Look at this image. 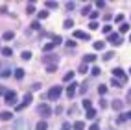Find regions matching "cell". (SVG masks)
Returning a JSON list of instances; mask_svg holds the SVG:
<instances>
[{"instance_id": "cell-19", "label": "cell", "mask_w": 131, "mask_h": 130, "mask_svg": "<svg viewBox=\"0 0 131 130\" xmlns=\"http://www.w3.org/2000/svg\"><path fill=\"white\" fill-rule=\"evenodd\" d=\"M11 54H13V50H11L9 46H4V48H2V56L8 58V56H11Z\"/></svg>"}, {"instance_id": "cell-26", "label": "cell", "mask_w": 131, "mask_h": 130, "mask_svg": "<svg viewBox=\"0 0 131 130\" xmlns=\"http://www.w3.org/2000/svg\"><path fill=\"white\" fill-rule=\"evenodd\" d=\"M126 119H127V113H120V115L116 117V123H124Z\"/></svg>"}, {"instance_id": "cell-23", "label": "cell", "mask_w": 131, "mask_h": 130, "mask_svg": "<svg viewBox=\"0 0 131 130\" xmlns=\"http://www.w3.org/2000/svg\"><path fill=\"white\" fill-rule=\"evenodd\" d=\"M22 76H24V71H22L20 67H19V69H15V78H19V80H20Z\"/></svg>"}, {"instance_id": "cell-30", "label": "cell", "mask_w": 131, "mask_h": 130, "mask_svg": "<svg viewBox=\"0 0 131 130\" xmlns=\"http://www.w3.org/2000/svg\"><path fill=\"white\" fill-rule=\"evenodd\" d=\"M81 13H83V15H91V6H83Z\"/></svg>"}, {"instance_id": "cell-11", "label": "cell", "mask_w": 131, "mask_h": 130, "mask_svg": "<svg viewBox=\"0 0 131 130\" xmlns=\"http://www.w3.org/2000/svg\"><path fill=\"white\" fill-rule=\"evenodd\" d=\"M111 104H113V110H116V111H120V110H122V100H118V99H116V100H113Z\"/></svg>"}, {"instance_id": "cell-9", "label": "cell", "mask_w": 131, "mask_h": 130, "mask_svg": "<svg viewBox=\"0 0 131 130\" xmlns=\"http://www.w3.org/2000/svg\"><path fill=\"white\" fill-rule=\"evenodd\" d=\"M74 37L83 39V41H89V39H91V35H89V34H85V32H81V30H76V32H74Z\"/></svg>"}, {"instance_id": "cell-42", "label": "cell", "mask_w": 131, "mask_h": 130, "mask_svg": "<svg viewBox=\"0 0 131 130\" xmlns=\"http://www.w3.org/2000/svg\"><path fill=\"white\" fill-rule=\"evenodd\" d=\"M100 108H107V100H105V99L100 100Z\"/></svg>"}, {"instance_id": "cell-48", "label": "cell", "mask_w": 131, "mask_h": 130, "mask_svg": "<svg viewBox=\"0 0 131 130\" xmlns=\"http://www.w3.org/2000/svg\"><path fill=\"white\" fill-rule=\"evenodd\" d=\"M67 9H74V2H67Z\"/></svg>"}, {"instance_id": "cell-14", "label": "cell", "mask_w": 131, "mask_h": 130, "mask_svg": "<svg viewBox=\"0 0 131 130\" xmlns=\"http://www.w3.org/2000/svg\"><path fill=\"white\" fill-rule=\"evenodd\" d=\"M81 104H83V108H85L87 111H89V110H92V102H91L89 99H83V102H81Z\"/></svg>"}, {"instance_id": "cell-32", "label": "cell", "mask_w": 131, "mask_h": 130, "mask_svg": "<svg viewBox=\"0 0 131 130\" xmlns=\"http://www.w3.org/2000/svg\"><path fill=\"white\" fill-rule=\"evenodd\" d=\"M89 28H91V30H96V28H98V22H96V21H91V22H89Z\"/></svg>"}, {"instance_id": "cell-50", "label": "cell", "mask_w": 131, "mask_h": 130, "mask_svg": "<svg viewBox=\"0 0 131 130\" xmlns=\"http://www.w3.org/2000/svg\"><path fill=\"white\" fill-rule=\"evenodd\" d=\"M6 91V87H2V86H0V93H4Z\"/></svg>"}, {"instance_id": "cell-49", "label": "cell", "mask_w": 131, "mask_h": 130, "mask_svg": "<svg viewBox=\"0 0 131 130\" xmlns=\"http://www.w3.org/2000/svg\"><path fill=\"white\" fill-rule=\"evenodd\" d=\"M127 102H131V89L127 91Z\"/></svg>"}, {"instance_id": "cell-8", "label": "cell", "mask_w": 131, "mask_h": 130, "mask_svg": "<svg viewBox=\"0 0 131 130\" xmlns=\"http://www.w3.org/2000/svg\"><path fill=\"white\" fill-rule=\"evenodd\" d=\"M76 89H78V84H76V82H72V84L68 86V89H67V97H68V99H72V97H74V93H76Z\"/></svg>"}, {"instance_id": "cell-10", "label": "cell", "mask_w": 131, "mask_h": 130, "mask_svg": "<svg viewBox=\"0 0 131 130\" xmlns=\"http://www.w3.org/2000/svg\"><path fill=\"white\" fill-rule=\"evenodd\" d=\"M0 119H2V121H9V119H13V111L4 110L2 113H0Z\"/></svg>"}, {"instance_id": "cell-29", "label": "cell", "mask_w": 131, "mask_h": 130, "mask_svg": "<svg viewBox=\"0 0 131 130\" xmlns=\"http://www.w3.org/2000/svg\"><path fill=\"white\" fill-rule=\"evenodd\" d=\"M63 24H65V28H72V26H74V21H72V19H67Z\"/></svg>"}, {"instance_id": "cell-18", "label": "cell", "mask_w": 131, "mask_h": 130, "mask_svg": "<svg viewBox=\"0 0 131 130\" xmlns=\"http://www.w3.org/2000/svg\"><path fill=\"white\" fill-rule=\"evenodd\" d=\"M94 60H96V56H94V54H87L85 58H83V63H91Z\"/></svg>"}, {"instance_id": "cell-53", "label": "cell", "mask_w": 131, "mask_h": 130, "mask_svg": "<svg viewBox=\"0 0 131 130\" xmlns=\"http://www.w3.org/2000/svg\"><path fill=\"white\" fill-rule=\"evenodd\" d=\"M129 73H131V69H129Z\"/></svg>"}, {"instance_id": "cell-2", "label": "cell", "mask_w": 131, "mask_h": 130, "mask_svg": "<svg viewBox=\"0 0 131 130\" xmlns=\"http://www.w3.org/2000/svg\"><path fill=\"white\" fill-rule=\"evenodd\" d=\"M59 95H61V86H52L48 91V97L52 100H56V99H59Z\"/></svg>"}, {"instance_id": "cell-4", "label": "cell", "mask_w": 131, "mask_h": 130, "mask_svg": "<svg viewBox=\"0 0 131 130\" xmlns=\"http://www.w3.org/2000/svg\"><path fill=\"white\" fill-rule=\"evenodd\" d=\"M107 39H109L111 43H115V45H122V37L118 34H115V32H111L109 35H107Z\"/></svg>"}, {"instance_id": "cell-7", "label": "cell", "mask_w": 131, "mask_h": 130, "mask_svg": "<svg viewBox=\"0 0 131 130\" xmlns=\"http://www.w3.org/2000/svg\"><path fill=\"white\" fill-rule=\"evenodd\" d=\"M26 128H28V125H26L24 119H17L15 121V128L13 130H26Z\"/></svg>"}, {"instance_id": "cell-5", "label": "cell", "mask_w": 131, "mask_h": 130, "mask_svg": "<svg viewBox=\"0 0 131 130\" xmlns=\"http://www.w3.org/2000/svg\"><path fill=\"white\" fill-rule=\"evenodd\" d=\"M6 102L8 104H15L17 102V93L15 91H6Z\"/></svg>"}, {"instance_id": "cell-46", "label": "cell", "mask_w": 131, "mask_h": 130, "mask_svg": "<svg viewBox=\"0 0 131 130\" xmlns=\"http://www.w3.org/2000/svg\"><path fill=\"white\" fill-rule=\"evenodd\" d=\"M116 22H120V24H122V22H124V15H116Z\"/></svg>"}, {"instance_id": "cell-40", "label": "cell", "mask_w": 131, "mask_h": 130, "mask_svg": "<svg viewBox=\"0 0 131 130\" xmlns=\"http://www.w3.org/2000/svg\"><path fill=\"white\" fill-rule=\"evenodd\" d=\"M89 130H100V125H98V123H92V125H91V128H89Z\"/></svg>"}, {"instance_id": "cell-36", "label": "cell", "mask_w": 131, "mask_h": 130, "mask_svg": "<svg viewBox=\"0 0 131 130\" xmlns=\"http://www.w3.org/2000/svg\"><path fill=\"white\" fill-rule=\"evenodd\" d=\"M35 11V6H33V2H30L28 4V13H33Z\"/></svg>"}, {"instance_id": "cell-35", "label": "cell", "mask_w": 131, "mask_h": 130, "mask_svg": "<svg viewBox=\"0 0 131 130\" xmlns=\"http://www.w3.org/2000/svg\"><path fill=\"white\" fill-rule=\"evenodd\" d=\"M100 73H102V71H100V67H98V65H94V67H92V74H100Z\"/></svg>"}, {"instance_id": "cell-1", "label": "cell", "mask_w": 131, "mask_h": 130, "mask_svg": "<svg viewBox=\"0 0 131 130\" xmlns=\"http://www.w3.org/2000/svg\"><path fill=\"white\" fill-rule=\"evenodd\" d=\"M39 115H43V117H50L52 115V106L50 104H39Z\"/></svg>"}, {"instance_id": "cell-27", "label": "cell", "mask_w": 131, "mask_h": 130, "mask_svg": "<svg viewBox=\"0 0 131 130\" xmlns=\"http://www.w3.org/2000/svg\"><path fill=\"white\" fill-rule=\"evenodd\" d=\"M98 93H100V95H105V93H107V86H98Z\"/></svg>"}, {"instance_id": "cell-16", "label": "cell", "mask_w": 131, "mask_h": 130, "mask_svg": "<svg viewBox=\"0 0 131 130\" xmlns=\"http://www.w3.org/2000/svg\"><path fill=\"white\" fill-rule=\"evenodd\" d=\"M94 48H96V50H103V46H105V43H103V41H94Z\"/></svg>"}, {"instance_id": "cell-41", "label": "cell", "mask_w": 131, "mask_h": 130, "mask_svg": "<svg viewBox=\"0 0 131 130\" xmlns=\"http://www.w3.org/2000/svg\"><path fill=\"white\" fill-rule=\"evenodd\" d=\"M9 74H11V71H8V69H6V71H2V74H0V76H4V78H8Z\"/></svg>"}, {"instance_id": "cell-43", "label": "cell", "mask_w": 131, "mask_h": 130, "mask_svg": "<svg viewBox=\"0 0 131 130\" xmlns=\"http://www.w3.org/2000/svg\"><path fill=\"white\" fill-rule=\"evenodd\" d=\"M67 46H76V41L74 39H68L67 41Z\"/></svg>"}, {"instance_id": "cell-22", "label": "cell", "mask_w": 131, "mask_h": 130, "mask_svg": "<svg viewBox=\"0 0 131 130\" xmlns=\"http://www.w3.org/2000/svg\"><path fill=\"white\" fill-rule=\"evenodd\" d=\"M20 58H22V60H30V58H32V52H30V50H22Z\"/></svg>"}, {"instance_id": "cell-25", "label": "cell", "mask_w": 131, "mask_h": 130, "mask_svg": "<svg viewBox=\"0 0 131 130\" xmlns=\"http://www.w3.org/2000/svg\"><path fill=\"white\" fill-rule=\"evenodd\" d=\"M87 71H89V67H87V63H83V61H81V65H80V73H81V74H85Z\"/></svg>"}, {"instance_id": "cell-45", "label": "cell", "mask_w": 131, "mask_h": 130, "mask_svg": "<svg viewBox=\"0 0 131 130\" xmlns=\"http://www.w3.org/2000/svg\"><path fill=\"white\" fill-rule=\"evenodd\" d=\"M103 6H105L103 0H98V2H96V8H103Z\"/></svg>"}, {"instance_id": "cell-13", "label": "cell", "mask_w": 131, "mask_h": 130, "mask_svg": "<svg viewBox=\"0 0 131 130\" xmlns=\"http://www.w3.org/2000/svg\"><path fill=\"white\" fill-rule=\"evenodd\" d=\"M48 128V123H46L44 119H41L39 123H37V130H46Z\"/></svg>"}, {"instance_id": "cell-44", "label": "cell", "mask_w": 131, "mask_h": 130, "mask_svg": "<svg viewBox=\"0 0 131 130\" xmlns=\"http://www.w3.org/2000/svg\"><path fill=\"white\" fill-rule=\"evenodd\" d=\"M70 128H72V126H70L68 123H63V126H61V130H70Z\"/></svg>"}, {"instance_id": "cell-15", "label": "cell", "mask_w": 131, "mask_h": 130, "mask_svg": "<svg viewBox=\"0 0 131 130\" xmlns=\"http://www.w3.org/2000/svg\"><path fill=\"white\" fill-rule=\"evenodd\" d=\"M74 130H85V123L83 121H76L74 123Z\"/></svg>"}, {"instance_id": "cell-12", "label": "cell", "mask_w": 131, "mask_h": 130, "mask_svg": "<svg viewBox=\"0 0 131 130\" xmlns=\"http://www.w3.org/2000/svg\"><path fill=\"white\" fill-rule=\"evenodd\" d=\"M56 48V45H54V41H48V43H46L44 46H43V50L44 52H50V50H54Z\"/></svg>"}, {"instance_id": "cell-52", "label": "cell", "mask_w": 131, "mask_h": 130, "mask_svg": "<svg viewBox=\"0 0 131 130\" xmlns=\"http://www.w3.org/2000/svg\"><path fill=\"white\" fill-rule=\"evenodd\" d=\"M129 41H131V34H129Z\"/></svg>"}, {"instance_id": "cell-28", "label": "cell", "mask_w": 131, "mask_h": 130, "mask_svg": "<svg viewBox=\"0 0 131 130\" xmlns=\"http://www.w3.org/2000/svg\"><path fill=\"white\" fill-rule=\"evenodd\" d=\"M96 117V110H89L87 111V119H94Z\"/></svg>"}, {"instance_id": "cell-39", "label": "cell", "mask_w": 131, "mask_h": 130, "mask_svg": "<svg viewBox=\"0 0 131 130\" xmlns=\"http://www.w3.org/2000/svg\"><path fill=\"white\" fill-rule=\"evenodd\" d=\"M111 86H115V87H118V86H120V82H118L116 78H111Z\"/></svg>"}, {"instance_id": "cell-51", "label": "cell", "mask_w": 131, "mask_h": 130, "mask_svg": "<svg viewBox=\"0 0 131 130\" xmlns=\"http://www.w3.org/2000/svg\"><path fill=\"white\" fill-rule=\"evenodd\" d=\"M127 119H131V110L127 111Z\"/></svg>"}, {"instance_id": "cell-6", "label": "cell", "mask_w": 131, "mask_h": 130, "mask_svg": "<svg viewBox=\"0 0 131 130\" xmlns=\"http://www.w3.org/2000/svg\"><path fill=\"white\" fill-rule=\"evenodd\" d=\"M113 78H120V80H124V78H126V73H124L120 67H116V69H113Z\"/></svg>"}, {"instance_id": "cell-34", "label": "cell", "mask_w": 131, "mask_h": 130, "mask_svg": "<svg viewBox=\"0 0 131 130\" xmlns=\"http://www.w3.org/2000/svg\"><path fill=\"white\" fill-rule=\"evenodd\" d=\"M46 8H54V9H56V8H57V2H52V0H48V2H46Z\"/></svg>"}, {"instance_id": "cell-33", "label": "cell", "mask_w": 131, "mask_h": 130, "mask_svg": "<svg viewBox=\"0 0 131 130\" xmlns=\"http://www.w3.org/2000/svg\"><path fill=\"white\" fill-rule=\"evenodd\" d=\"M52 41H54V45H59V43H61V37H59V35H54V37H52Z\"/></svg>"}, {"instance_id": "cell-37", "label": "cell", "mask_w": 131, "mask_h": 130, "mask_svg": "<svg viewBox=\"0 0 131 130\" xmlns=\"http://www.w3.org/2000/svg\"><path fill=\"white\" fill-rule=\"evenodd\" d=\"M111 58H113V52H111V50H107L105 54H103V60H111Z\"/></svg>"}, {"instance_id": "cell-47", "label": "cell", "mask_w": 131, "mask_h": 130, "mask_svg": "<svg viewBox=\"0 0 131 130\" xmlns=\"http://www.w3.org/2000/svg\"><path fill=\"white\" fill-rule=\"evenodd\" d=\"M89 17H91V19L94 21V19H96V17H98V11H92V13H91V15H89Z\"/></svg>"}, {"instance_id": "cell-20", "label": "cell", "mask_w": 131, "mask_h": 130, "mask_svg": "<svg viewBox=\"0 0 131 130\" xmlns=\"http://www.w3.org/2000/svg\"><path fill=\"white\" fill-rule=\"evenodd\" d=\"M129 30V22H122L120 24V34H126Z\"/></svg>"}, {"instance_id": "cell-3", "label": "cell", "mask_w": 131, "mask_h": 130, "mask_svg": "<svg viewBox=\"0 0 131 130\" xmlns=\"http://www.w3.org/2000/svg\"><path fill=\"white\" fill-rule=\"evenodd\" d=\"M32 102V93H26L24 97H22V102L20 104H17V110H22V108H26V106Z\"/></svg>"}, {"instance_id": "cell-38", "label": "cell", "mask_w": 131, "mask_h": 130, "mask_svg": "<svg viewBox=\"0 0 131 130\" xmlns=\"http://www.w3.org/2000/svg\"><path fill=\"white\" fill-rule=\"evenodd\" d=\"M102 32H103V34H107V35H109V34H111V26H109V24H105Z\"/></svg>"}, {"instance_id": "cell-17", "label": "cell", "mask_w": 131, "mask_h": 130, "mask_svg": "<svg viewBox=\"0 0 131 130\" xmlns=\"http://www.w3.org/2000/svg\"><path fill=\"white\" fill-rule=\"evenodd\" d=\"M63 80H65V82H70V80H74V71H68V73L63 76Z\"/></svg>"}, {"instance_id": "cell-21", "label": "cell", "mask_w": 131, "mask_h": 130, "mask_svg": "<svg viewBox=\"0 0 131 130\" xmlns=\"http://www.w3.org/2000/svg\"><path fill=\"white\" fill-rule=\"evenodd\" d=\"M13 37H15V34L11 32V30H9V32H4V39H6V41H11Z\"/></svg>"}, {"instance_id": "cell-31", "label": "cell", "mask_w": 131, "mask_h": 130, "mask_svg": "<svg viewBox=\"0 0 131 130\" xmlns=\"http://www.w3.org/2000/svg\"><path fill=\"white\" fill-rule=\"evenodd\" d=\"M39 19H46V17H48V11H46V9H43V11H39Z\"/></svg>"}, {"instance_id": "cell-24", "label": "cell", "mask_w": 131, "mask_h": 130, "mask_svg": "<svg viewBox=\"0 0 131 130\" xmlns=\"http://www.w3.org/2000/svg\"><path fill=\"white\" fill-rule=\"evenodd\" d=\"M46 71H48V73H54V71H57V63H50V65H46Z\"/></svg>"}]
</instances>
